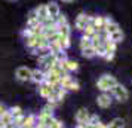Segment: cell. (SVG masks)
Returning a JSON list of instances; mask_svg holds the SVG:
<instances>
[{"mask_svg": "<svg viewBox=\"0 0 132 128\" xmlns=\"http://www.w3.org/2000/svg\"><path fill=\"white\" fill-rule=\"evenodd\" d=\"M116 84H117V80H116L114 76H111V74H104V76H101V78L98 79L96 86H98L100 91L107 92V91H111V88H113Z\"/></svg>", "mask_w": 132, "mask_h": 128, "instance_id": "6da1fadb", "label": "cell"}, {"mask_svg": "<svg viewBox=\"0 0 132 128\" xmlns=\"http://www.w3.org/2000/svg\"><path fill=\"white\" fill-rule=\"evenodd\" d=\"M60 86L61 88H64L65 91H79V88H80V85H79L77 80H74L70 76V73L64 74L62 78H61L60 80Z\"/></svg>", "mask_w": 132, "mask_h": 128, "instance_id": "7a4b0ae2", "label": "cell"}, {"mask_svg": "<svg viewBox=\"0 0 132 128\" xmlns=\"http://www.w3.org/2000/svg\"><path fill=\"white\" fill-rule=\"evenodd\" d=\"M39 61H40L42 67L45 69V72H46V70H49V69L58 61V55L52 54V52H46V54H43V55L39 57Z\"/></svg>", "mask_w": 132, "mask_h": 128, "instance_id": "3957f363", "label": "cell"}, {"mask_svg": "<svg viewBox=\"0 0 132 128\" xmlns=\"http://www.w3.org/2000/svg\"><path fill=\"white\" fill-rule=\"evenodd\" d=\"M111 92H113V95L116 97V100H119V101H126V100L129 98V92H128V89H126L122 84H119V82L111 88Z\"/></svg>", "mask_w": 132, "mask_h": 128, "instance_id": "277c9868", "label": "cell"}, {"mask_svg": "<svg viewBox=\"0 0 132 128\" xmlns=\"http://www.w3.org/2000/svg\"><path fill=\"white\" fill-rule=\"evenodd\" d=\"M15 78H16L19 82H28V80H31V69L27 67V66L18 67L16 72H15Z\"/></svg>", "mask_w": 132, "mask_h": 128, "instance_id": "5b68a950", "label": "cell"}, {"mask_svg": "<svg viewBox=\"0 0 132 128\" xmlns=\"http://www.w3.org/2000/svg\"><path fill=\"white\" fill-rule=\"evenodd\" d=\"M54 88L55 86L49 85V84H46V82H43V84H40L39 85V94H40V97L43 98H51L52 95H54Z\"/></svg>", "mask_w": 132, "mask_h": 128, "instance_id": "8992f818", "label": "cell"}, {"mask_svg": "<svg viewBox=\"0 0 132 128\" xmlns=\"http://www.w3.org/2000/svg\"><path fill=\"white\" fill-rule=\"evenodd\" d=\"M89 21H90V17H89V15H86L85 12L79 13L77 18H76V28H77L79 31H83L85 27L89 24Z\"/></svg>", "mask_w": 132, "mask_h": 128, "instance_id": "52a82bcc", "label": "cell"}, {"mask_svg": "<svg viewBox=\"0 0 132 128\" xmlns=\"http://www.w3.org/2000/svg\"><path fill=\"white\" fill-rule=\"evenodd\" d=\"M45 79H46L45 70H42V69H34V70H31V80H33L34 84L40 85V84L45 82Z\"/></svg>", "mask_w": 132, "mask_h": 128, "instance_id": "ba28073f", "label": "cell"}, {"mask_svg": "<svg viewBox=\"0 0 132 128\" xmlns=\"http://www.w3.org/2000/svg\"><path fill=\"white\" fill-rule=\"evenodd\" d=\"M90 25L95 28L96 33H101L104 31V25H105V18L104 17H94V18H90Z\"/></svg>", "mask_w": 132, "mask_h": 128, "instance_id": "9c48e42d", "label": "cell"}, {"mask_svg": "<svg viewBox=\"0 0 132 128\" xmlns=\"http://www.w3.org/2000/svg\"><path fill=\"white\" fill-rule=\"evenodd\" d=\"M96 103H98V106H100V107H102V109H107V107H110V106H111V97H110V94H107V92H102V94H100V95H98V98H96Z\"/></svg>", "mask_w": 132, "mask_h": 128, "instance_id": "30bf717a", "label": "cell"}, {"mask_svg": "<svg viewBox=\"0 0 132 128\" xmlns=\"http://www.w3.org/2000/svg\"><path fill=\"white\" fill-rule=\"evenodd\" d=\"M46 9H48V15H49L52 19H56L58 17H60V13H61L60 6H58L55 2H51V3H48V5H46Z\"/></svg>", "mask_w": 132, "mask_h": 128, "instance_id": "8fae6325", "label": "cell"}, {"mask_svg": "<svg viewBox=\"0 0 132 128\" xmlns=\"http://www.w3.org/2000/svg\"><path fill=\"white\" fill-rule=\"evenodd\" d=\"M89 112L85 109V107H82V109L77 110V113H76V121H77V124H88L89 122Z\"/></svg>", "mask_w": 132, "mask_h": 128, "instance_id": "7c38bea8", "label": "cell"}, {"mask_svg": "<svg viewBox=\"0 0 132 128\" xmlns=\"http://www.w3.org/2000/svg\"><path fill=\"white\" fill-rule=\"evenodd\" d=\"M12 124H13V118L11 115V112L5 110L0 115V127H7V125H12Z\"/></svg>", "mask_w": 132, "mask_h": 128, "instance_id": "4fadbf2b", "label": "cell"}, {"mask_svg": "<svg viewBox=\"0 0 132 128\" xmlns=\"http://www.w3.org/2000/svg\"><path fill=\"white\" fill-rule=\"evenodd\" d=\"M62 63V67L65 69V72L67 73H70V72H76L79 69V64H77V61H74V60H62L61 61Z\"/></svg>", "mask_w": 132, "mask_h": 128, "instance_id": "5bb4252c", "label": "cell"}, {"mask_svg": "<svg viewBox=\"0 0 132 128\" xmlns=\"http://www.w3.org/2000/svg\"><path fill=\"white\" fill-rule=\"evenodd\" d=\"M34 11H36V15H37V18H39V21H40V22H43L46 18H49L48 9H46V5H40V6L36 7Z\"/></svg>", "mask_w": 132, "mask_h": 128, "instance_id": "9a60e30c", "label": "cell"}, {"mask_svg": "<svg viewBox=\"0 0 132 128\" xmlns=\"http://www.w3.org/2000/svg\"><path fill=\"white\" fill-rule=\"evenodd\" d=\"M36 122H37V118L34 115H27L24 118V122H22L21 128H34L36 127Z\"/></svg>", "mask_w": 132, "mask_h": 128, "instance_id": "2e32d148", "label": "cell"}, {"mask_svg": "<svg viewBox=\"0 0 132 128\" xmlns=\"http://www.w3.org/2000/svg\"><path fill=\"white\" fill-rule=\"evenodd\" d=\"M108 39L114 43H119L123 40V33H122V30H117V31H114V33H111V34H108Z\"/></svg>", "mask_w": 132, "mask_h": 128, "instance_id": "e0dca14e", "label": "cell"}, {"mask_svg": "<svg viewBox=\"0 0 132 128\" xmlns=\"http://www.w3.org/2000/svg\"><path fill=\"white\" fill-rule=\"evenodd\" d=\"M58 28V34L64 37H70L71 34V30H70V24H65V25H60V27H56Z\"/></svg>", "mask_w": 132, "mask_h": 128, "instance_id": "ac0fdd59", "label": "cell"}, {"mask_svg": "<svg viewBox=\"0 0 132 128\" xmlns=\"http://www.w3.org/2000/svg\"><path fill=\"white\" fill-rule=\"evenodd\" d=\"M105 128H123V119L122 118H114L108 125H105Z\"/></svg>", "mask_w": 132, "mask_h": 128, "instance_id": "d6986e66", "label": "cell"}, {"mask_svg": "<svg viewBox=\"0 0 132 128\" xmlns=\"http://www.w3.org/2000/svg\"><path fill=\"white\" fill-rule=\"evenodd\" d=\"M82 54H83L85 58H92V57H95V48L90 45V46H88V48L82 49Z\"/></svg>", "mask_w": 132, "mask_h": 128, "instance_id": "ffe728a7", "label": "cell"}, {"mask_svg": "<svg viewBox=\"0 0 132 128\" xmlns=\"http://www.w3.org/2000/svg\"><path fill=\"white\" fill-rule=\"evenodd\" d=\"M9 112H11L12 118H18V116L24 115V112H22V109H21L19 106H13V107H11V109H9Z\"/></svg>", "mask_w": 132, "mask_h": 128, "instance_id": "44dd1931", "label": "cell"}, {"mask_svg": "<svg viewBox=\"0 0 132 128\" xmlns=\"http://www.w3.org/2000/svg\"><path fill=\"white\" fill-rule=\"evenodd\" d=\"M96 31H95V28H94V27H92V25H90V22L88 25H86V27H85V30H83V36L85 37H92L94 36V34H95Z\"/></svg>", "mask_w": 132, "mask_h": 128, "instance_id": "7402d4cb", "label": "cell"}, {"mask_svg": "<svg viewBox=\"0 0 132 128\" xmlns=\"http://www.w3.org/2000/svg\"><path fill=\"white\" fill-rule=\"evenodd\" d=\"M94 48H95V55H98V57H102V58H104V55H105L104 43H100V45H96V46H94Z\"/></svg>", "mask_w": 132, "mask_h": 128, "instance_id": "603a6c76", "label": "cell"}, {"mask_svg": "<svg viewBox=\"0 0 132 128\" xmlns=\"http://www.w3.org/2000/svg\"><path fill=\"white\" fill-rule=\"evenodd\" d=\"M90 45H92V42H90V39L89 37H82V39H80V51H82V49H85V48H88V46H90Z\"/></svg>", "mask_w": 132, "mask_h": 128, "instance_id": "cb8c5ba5", "label": "cell"}, {"mask_svg": "<svg viewBox=\"0 0 132 128\" xmlns=\"http://www.w3.org/2000/svg\"><path fill=\"white\" fill-rule=\"evenodd\" d=\"M48 128H64V125H62V122L61 121H58V119H52L51 121V124L48 125Z\"/></svg>", "mask_w": 132, "mask_h": 128, "instance_id": "d4e9b609", "label": "cell"}, {"mask_svg": "<svg viewBox=\"0 0 132 128\" xmlns=\"http://www.w3.org/2000/svg\"><path fill=\"white\" fill-rule=\"evenodd\" d=\"M86 128H105V124L98 122V124H86Z\"/></svg>", "mask_w": 132, "mask_h": 128, "instance_id": "484cf974", "label": "cell"}, {"mask_svg": "<svg viewBox=\"0 0 132 128\" xmlns=\"http://www.w3.org/2000/svg\"><path fill=\"white\" fill-rule=\"evenodd\" d=\"M98 122H100V118H98V115H90L89 122H88V124H98Z\"/></svg>", "mask_w": 132, "mask_h": 128, "instance_id": "4316f807", "label": "cell"}, {"mask_svg": "<svg viewBox=\"0 0 132 128\" xmlns=\"http://www.w3.org/2000/svg\"><path fill=\"white\" fill-rule=\"evenodd\" d=\"M5 110H6V107H5V106H3V104L0 103V115H2V113H3V112H5Z\"/></svg>", "mask_w": 132, "mask_h": 128, "instance_id": "83f0119b", "label": "cell"}, {"mask_svg": "<svg viewBox=\"0 0 132 128\" xmlns=\"http://www.w3.org/2000/svg\"><path fill=\"white\" fill-rule=\"evenodd\" d=\"M61 2H64V3H71L73 0H61Z\"/></svg>", "mask_w": 132, "mask_h": 128, "instance_id": "f1b7e54d", "label": "cell"}, {"mask_svg": "<svg viewBox=\"0 0 132 128\" xmlns=\"http://www.w3.org/2000/svg\"><path fill=\"white\" fill-rule=\"evenodd\" d=\"M34 128H39V127H34Z\"/></svg>", "mask_w": 132, "mask_h": 128, "instance_id": "f546056e", "label": "cell"}]
</instances>
